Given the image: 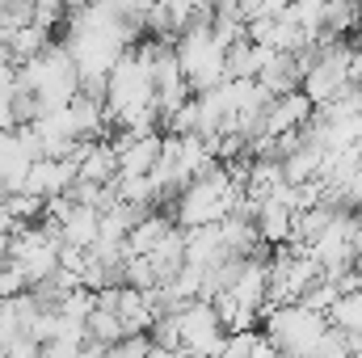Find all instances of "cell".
<instances>
[{"label":"cell","mask_w":362,"mask_h":358,"mask_svg":"<svg viewBox=\"0 0 362 358\" xmlns=\"http://www.w3.org/2000/svg\"><path fill=\"white\" fill-rule=\"evenodd\" d=\"M236 202H240V185L228 178L223 165H211L206 173L181 185L169 211H173V224H181V232H189V228H211V224L228 219L236 211Z\"/></svg>","instance_id":"cell-1"},{"label":"cell","mask_w":362,"mask_h":358,"mask_svg":"<svg viewBox=\"0 0 362 358\" xmlns=\"http://www.w3.org/2000/svg\"><path fill=\"white\" fill-rule=\"evenodd\" d=\"M262 329V337L270 342V350H278L282 358H312L316 350V342L325 337V329H329V321L320 316V312H308L303 304H274L262 312V321H257Z\"/></svg>","instance_id":"cell-2"},{"label":"cell","mask_w":362,"mask_h":358,"mask_svg":"<svg viewBox=\"0 0 362 358\" xmlns=\"http://www.w3.org/2000/svg\"><path fill=\"white\" fill-rule=\"evenodd\" d=\"M316 278H320V266H316V258H312L308 249H299V245H282V249H274L270 287H266V308H274V304H299L303 291H308Z\"/></svg>","instance_id":"cell-3"},{"label":"cell","mask_w":362,"mask_h":358,"mask_svg":"<svg viewBox=\"0 0 362 358\" xmlns=\"http://www.w3.org/2000/svg\"><path fill=\"white\" fill-rule=\"evenodd\" d=\"M177 316V354L185 358H215L228 342V329L219 325L215 308L206 299H194L173 312Z\"/></svg>","instance_id":"cell-4"},{"label":"cell","mask_w":362,"mask_h":358,"mask_svg":"<svg viewBox=\"0 0 362 358\" xmlns=\"http://www.w3.org/2000/svg\"><path fill=\"white\" fill-rule=\"evenodd\" d=\"M316 114V105L303 97V93H282V97H274L270 105H266V114H262V135H270V139H282V135H291V131H299L308 118Z\"/></svg>","instance_id":"cell-5"},{"label":"cell","mask_w":362,"mask_h":358,"mask_svg":"<svg viewBox=\"0 0 362 358\" xmlns=\"http://www.w3.org/2000/svg\"><path fill=\"white\" fill-rule=\"evenodd\" d=\"M253 228H257V241H262L266 249H282V245H291L295 207H291V202H282V198L274 194V198H266V202H257V207H253Z\"/></svg>","instance_id":"cell-6"},{"label":"cell","mask_w":362,"mask_h":358,"mask_svg":"<svg viewBox=\"0 0 362 358\" xmlns=\"http://www.w3.org/2000/svg\"><path fill=\"white\" fill-rule=\"evenodd\" d=\"M97 224H101V211L72 202V207L55 219V236H59L64 249H93V241H97Z\"/></svg>","instance_id":"cell-7"},{"label":"cell","mask_w":362,"mask_h":358,"mask_svg":"<svg viewBox=\"0 0 362 358\" xmlns=\"http://www.w3.org/2000/svg\"><path fill=\"white\" fill-rule=\"evenodd\" d=\"M114 316L122 325V337H139L152 329L156 312L148 304V291H135V287H118V299H114Z\"/></svg>","instance_id":"cell-8"},{"label":"cell","mask_w":362,"mask_h":358,"mask_svg":"<svg viewBox=\"0 0 362 358\" xmlns=\"http://www.w3.org/2000/svg\"><path fill=\"white\" fill-rule=\"evenodd\" d=\"M303 68H308L303 51H299V55H270V59H266V68L257 72V85L270 93V97L295 93V89H299V81H303Z\"/></svg>","instance_id":"cell-9"},{"label":"cell","mask_w":362,"mask_h":358,"mask_svg":"<svg viewBox=\"0 0 362 358\" xmlns=\"http://www.w3.org/2000/svg\"><path fill=\"white\" fill-rule=\"evenodd\" d=\"M270 55H274V51L257 47V42H249V38L232 42V47H228V55H223L228 81H257V72L266 68V59H270Z\"/></svg>","instance_id":"cell-10"},{"label":"cell","mask_w":362,"mask_h":358,"mask_svg":"<svg viewBox=\"0 0 362 358\" xmlns=\"http://www.w3.org/2000/svg\"><path fill=\"white\" fill-rule=\"evenodd\" d=\"M354 30H358V4H354V0H325V13H320V34L350 38Z\"/></svg>","instance_id":"cell-11"},{"label":"cell","mask_w":362,"mask_h":358,"mask_svg":"<svg viewBox=\"0 0 362 358\" xmlns=\"http://www.w3.org/2000/svg\"><path fill=\"white\" fill-rule=\"evenodd\" d=\"M85 337H89L93 346H114L118 337H122V325H118V316L114 312H105V308H93L89 316H85Z\"/></svg>","instance_id":"cell-12"},{"label":"cell","mask_w":362,"mask_h":358,"mask_svg":"<svg viewBox=\"0 0 362 358\" xmlns=\"http://www.w3.org/2000/svg\"><path fill=\"white\" fill-rule=\"evenodd\" d=\"M262 333L257 329H245V333H228V342H223V350L215 358H257V350H262Z\"/></svg>","instance_id":"cell-13"},{"label":"cell","mask_w":362,"mask_h":358,"mask_svg":"<svg viewBox=\"0 0 362 358\" xmlns=\"http://www.w3.org/2000/svg\"><path fill=\"white\" fill-rule=\"evenodd\" d=\"M148 350H152V342H148V333H139V337H118L105 350V358H148Z\"/></svg>","instance_id":"cell-14"},{"label":"cell","mask_w":362,"mask_h":358,"mask_svg":"<svg viewBox=\"0 0 362 358\" xmlns=\"http://www.w3.org/2000/svg\"><path fill=\"white\" fill-rule=\"evenodd\" d=\"M76 358H105V346H93V342H85V346H81V354Z\"/></svg>","instance_id":"cell-15"},{"label":"cell","mask_w":362,"mask_h":358,"mask_svg":"<svg viewBox=\"0 0 362 358\" xmlns=\"http://www.w3.org/2000/svg\"><path fill=\"white\" fill-rule=\"evenodd\" d=\"M97 0H64V13H81V8H89Z\"/></svg>","instance_id":"cell-16"}]
</instances>
